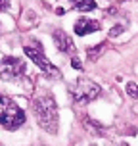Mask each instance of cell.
I'll list each match as a JSON object with an SVG mask.
<instances>
[{"label":"cell","instance_id":"obj_1","mask_svg":"<svg viewBox=\"0 0 138 146\" xmlns=\"http://www.w3.org/2000/svg\"><path fill=\"white\" fill-rule=\"evenodd\" d=\"M33 110H35V117L38 125L46 133L56 135L58 133V106H56V100L50 94H40L33 100Z\"/></svg>","mask_w":138,"mask_h":146},{"label":"cell","instance_id":"obj_2","mask_svg":"<svg viewBox=\"0 0 138 146\" xmlns=\"http://www.w3.org/2000/svg\"><path fill=\"white\" fill-rule=\"evenodd\" d=\"M25 123V113L21 108L8 96H0V125H4L10 131L19 129Z\"/></svg>","mask_w":138,"mask_h":146},{"label":"cell","instance_id":"obj_3","mask_svg":"<svg viewBox=\"0 0 138 146\" xmlns=\"http://www.w3.org/2000/svg\"><path fill=\"white\" fill-rule=\"evenodd\" d=\"M69 90H71V96L77 104H88V102L96 100L98 96L102 94L100 85H96L94 81L85 79V77H81V79L75 81V85H73Z\"/></svg>","mask_w":138,"mask_h":146},{"label":"cell","instance_id":"obj_4","mask_svg":"<svg viewBox=\"0 0 138 146\" xmlns=\"http://www.w3.org/2000/svg\"><path fill=\"white\" fill-rule=\"evenodd\" d=\"M25 73V64L23 60L14 58V56H6L0 60V79L4 81H12L17 79Z\"/></svg>","mask_w":138,"mask_h":146},{"label":"cell","instance_id":"obj_5","mask_svg":"<svg viewBox=\"0 0 138 146\" xmlns=\"http://www.w3.org/2000/svg\"><path fill=\"white\" fill-rule=\"evenodd\" d=\"M25 50V54H27V58H31L33 62L36 64V67L38 69H42L48 77H54V79H61V73H59L58 67H54L50 64V60L46 58L42 54V50H36V48H33V46H25L23 48Z\"/></svg>","mask_w":138,"mask_h":146},{"label":"cell","instance_id":"obj_6","mask_svg":"<svg viewBox=\"0 0 138 146\" xmlns=\"http://www.w3.org/2000/svg\"><path fill=\"white\" fill-rule=\"evenodd\" d=\"M52 36H54V44H56V48H58V50L65 52V54L75 52V44H73L71 36L67 35L65 31L58 29V31H54V35H52Z\"/></svg>","mask_w":138,"mask_h":146},{"label":"cell","instance_id":"obj_7","mask_svg":"<svg viewBox=\"0 0 138 146\" xmlns=\"http://www.w3.org/2000/svg\"><path fill=\"white\" fill-rule=\"evenodd\" d=\"M100 21H96V19H88V17H81L77 19L75 23V33L77 35H90V33H94V31H100Z\"/></svg>","mask_w":138,"mask_h":146},{"label":"cell","instance_id":"obj_8","mask_svg":"<svg viewBox=\"0 0 138 146\" xmlns=\"http://www.w3.org/2000/svg\"><path fill=\"white\" fill-rule=\"evenodd\" d=\"M75 8L79 12H92L96 10V2L94 0H75Z\"/></svg>","mask_w":138,"mask_h":146},{"label":"cell","instance_id":"obj_9","mask_svg":"<svg viewBox=\"0 0 138 146\" xmlns=\"http://www.w3.org/2000/svg\"><path fill=\"white\" fill-rule=\"evenodd\" d=\"M104 48H106V44H98V46H92L90 50H88V58L92 60V62H96L98 60V56H102V52H104Z\"/></svg>","mask_w":138,"mask_h":146},{"label":"cell","instance_id":"obj_10","mask_svg":"<svg viewBox=\"0 0 138 146\" xmlns=\"http://www.w3.org/2000/svg\"><path fill=\"white\" fill-rule=\"evenodd\" d=\"M127 94L131 96V98H136L138 100V85L136 83H129L127 85Z\"/></svg>","mask_w":138,"mask_h":146},{"label":"cell","instance_id":"obj_11","mask_svg":"<svg viewBox=\"0 0 138 146\" xmlns=\"http://www.w3.org/2000/svg\"><path fill=\"white\" fill-rule=\"evenodd\" d=\"M85 123H86V125H90V127H88V129H90V131L98 133V135H100V133H102V129H100V127H102V125L94 123V121H92V119H85Z\"/></svg>","mask_w":138,"mask_h":146},{"label":"cell","instance_id":"obj_12","mask_svg":"<svg viewBox=\"0 0 138 146\" xmlns=\"http://www.w3.org/2000/svg\"><path fill=\"white\" fill-rule=\"evenodd\" d=\"M119 33H123V27L121 25H117V27H113V29L109 31V36H117Z\"/></svg>","mask_w":138,"mask_h":146},{"label":"cell","instance_id":"obj_13","mask_svg":"<svg viewBox=\"0 0 138 146\" xmlns=\"http://www.w3.org/2000/svg\"><path fill=\"white\" fill-rule=\"evenodd\" d=\"M71 66L75 67V69H81V67H83V66H81V60L79 58H73L71 60Z\"/></svg>","mask_w":138,"mask_h":146},{"label":"cell","instance_id":"obj_14","mask_svg":"<svg viewBox=\"0 0 138 146\" xmlns=\"http://www.w3.org/2000/svg\"><path fill=\"white\" fill-rule=\"evenodd\" d=\"M10 6V0H0V10H8Z\"/></svg>","mask_w":138,"mask_h":146}]
</instances>
